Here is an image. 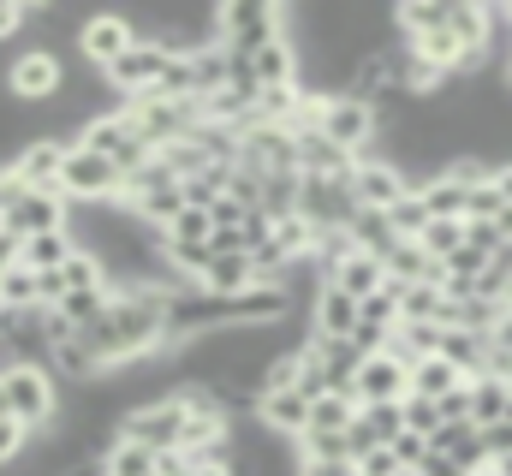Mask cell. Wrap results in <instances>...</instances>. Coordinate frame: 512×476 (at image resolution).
<instances>
[{
	"mask_svg": "<svg viewBox=\"0 0 512 476\" xmlns=\"http://www.w3.org/2000/svg\"><path fill=\"white\" fill-rule=\"evenodd\" d=\"M0 405H6V417H12L18 429L42 435V429H54V417H60V381H54L42 363H12V369L0 375Z\"/></svg>",
	"mask_w": 512,
	"mask_h": 476,
	"instance_id": "obj_1",
	"label": "cell"
},
{
	"mask_svg": "<svg viewBox=\"0 0 512 476\" xmlns=\"http://www.w3.org/2000/svg\"><path fill=\"white\" fill-rule=\"evenodd\" d=\"M215 42L227 54H245L251 60L256 48L280 42V6H268V0H233V6H221L215 12Z\"/></svg>",
	"mask_w": 512,
	"mask_h": 476,
	"instance_id": "obj_2",
	"label": "cell"
},
{
	"mask_svg": "<svg viewBox=\"0 0 512 476\" xmlns=\"http://www.w3.org/2000/svg\"><path fill=\"white\" fill-rule=\"evenodd\" d=\"M179 435H185V393H167V399H149L120 417V441L149 447L155 459L161 453H179Z\"/></svg>",
	"mask_w": 512,
	"mask_h": 476,
	"instance_id": "obj_3",
	"label": "cell"
},
{
	"mask_svg": "<svg viewBox=\"0 0 512 476\" xmlns=\"http://www.w3.org/2000/svg\"><path fill=\"white\" fill-rule=\"evenodd\" d=\"M120 191H126V179H120V167L108 161V155H90V149H66V167H60V197L78 209V203H120Z\"/></svg>",
	"mask_w": 512,
	"mask_h": 476,
	"instance_id": "obj_4",
	"label": "cell"
},
{
	"mask_svg": "<svg viewBox=\"0 0 512 476\" xmlns=\"http://www.w3.org/2000/svg\"><path fill=\"white\" fill-rule=\"evenodd\" d=\"M60 78H66V60L54 48H18V60H6V96L24 108H48L60 96Z\"/></svg>",
	"mask_w": 512,
	"mask_h": 476,
	"instance_id": "obj_5",
	"label": "cell"
},
{
	"mask_svg": "<svg viewBox=\"0 0 512 476\" xmlns=\"http://www.w3.org/2000/svg\"><path fill=\"white\" fill-rule=\"evenodd\" d=\"M298 215L322 233H346L352 215H358V197H352V179H316V173H298Z\"/></svg>",
	"mask_w": 512,
	"mask_h": 476,
	"instance_id": "obj_6",
	"label": "cell"
},
{
	"mask_svg": "<svg viewBox=\"0 0 512 476\" xmlns=\"http://www.w3.org/2000/svg\"><path fill=\"white\" fill-rule=\"evenodd\" d=\"M316 131L328 137V143H340V149H370L376 143V131H382V119L370 102H358V96H328L322 102V114H316Z\"/></svg>",
	"mask_w": 512,
	"mask_h": 476,
	"instance_id": "obj_7",
	"label": "cell"
},
{
	"mask_svg": "<svg viewBox=\"0 0 512 476\" xmlns=\"http://www.w3.org/2000/svg\"><path fill=\"white\" fill-rule=\"evenodd\" d=\"M66 215H72V203L60 191H18L12 209L0 215V233L18 238V244L36 233H66Z\"/></svg>",
	"mask_w": 512,
	"mask_h": 476,
	"instance_id": "obj_8",
	"label": "cell"
},
{
	"mask_svg": "<svg viewBox=\"0 0 512 476\" xmlns=\"http://www.w3.org/2000/svg\"><path fill=\"white\" fill-rule=\"evenodd\" d=\"M167 66H173V54H167L161 42H131L102 78H108V90H120V96L131 102V96H149V90L167 78Z\"/></svg>",
	"mask_w": 512,
	"mask_h": 476,
	"instance_id": "obj_9",
	"label": "cell"
},
{
	"mask_svg": "<svg viewBox=\"0 0 512 476\" xmlns=\"http://www.w3.org/2000/svg\"><path fill=\"white\" fill-rule=\"evenodd\" d=\"M131 42H137V30H131L126 12H90V18L78 24V60L96 66V72H108Z\"/></svg>",
	"mask_w": 512,
	"mask_h": 476,
	"instance_id": "obj_10",
	"label": "cell"
},
{
	"mask_svg": "<svg viewBox=\"0 0 512 476\" xmlns=\"http://www.w3.org/2000/svg\"><path fill=\"white\" fill-rule=\"evenodd\" d=\"M411 393V369L399 363L393 352H376L364 357V369H358V381H352V399L358 405H399Z\"/></svg>",
	"mask_w": 512,
	"mask_h": 476,
	"instance_id": "obj_11",
	"label": "cell"
},
{
	"mask_svg": "<svg viewBox=\"0 0 512 476\" xmlns=\"http://www.w3.org/2000/svg\"><path fill=\"white\" fill-rule=\"evenodd\" d=\"M66 149H72V143H60V137H36V143H24V149L12 155V167H6V173H12L24 191H60Z\"/></svg>",
	"mask_w": 512,
	"mask_h": 476,
	"instance_id": "obj_12",
	"label": "cell"
},
{
	"mask_svg": "<svg viewBox=\"0 0 512 476\" xmlns=\"http://www.w3.org/2000/svg\"><path fill=\"white\" fill-rule=\"evenodd\" d=\"M256 423L280 441H298L310 429V399L298 387H274V393H256Z\"/></svg>",
	"mask_w": 512,
	"mask_h": 476,
	"instance_id": "obj_13",
	"label": "cell"
},
{
	"mask_svg": "<svg viewBox=\"0 0 512 476\" xmlns=\"http://www.w3.org/2000/svg\"><path fill=\"white\" fill-rule=\"evenodd\" d=\"M352 197H358V209L387 215L399 197H411V185H405V173H399V167H387V161H364V167L352 173Z\"/></svg>",
	"mask_w": 512,
	"mask_h": 476,
	"instance_id": "obj_14",
	"label": "cell"
},
{
	"mask_svg": "<svg viewBox=\"0 0 512 476\" xmlns=\"http://www.w3.org/2000/svg\"><path fill=\"white\" fill-rule=\"evenodd\" d=\"M429 447H435V453H447L465 476L489 471V447H483V429H477V423H441V429L429 435Z\"/></svg>",
	"mask_w": 512,
	"mask_h": 476,
	"instance_id": "obj_15",
	"label": "cell"
},
{
	"mask_svg": "<svg viewBox=\"0 0 512 476\" xmlns=\"http://www.w3.org/2000/svg\"><path fill=\"white\" fill-rule=\"evenodd\" d=\"M352 328H358V298H346L340 286H322L310 310V340H352Z\"/></svg>",
	"mask_w": 512,
	"mask_h": 476,
	"instance_id": "obj_16",
	"label": "cell"
},
{
	"mask_svg": "<svg viewBox=\"0 0 512 476\" xmlns=\"http://www.w3.org/2000/svg\"><path fill=\"white\" fill-rule=\"evenodd\" d=\"M346 238H352V250H364V256H376V262H387L405 238L393 233V221L387 215H376V209H358L352 215V227H346Z\"/></svg>",
	"mask_w": 512,
	"mask_h": 476,
	"instance_id": "obj_17",
	"label": "cell"
},
{
	"mask_svg": "<svg viewBox=\"0 0 512 476\" xmlns=\"http://www.w3.org/2000/svg\"><path fill=\"white\" fill-rule=\"evenodd\" d=\"M203 292H215V298H239L245 286H256V268L245 250H233V256H215L209 268H203V280H197Z\"/></svg>",
	"mask_w": 512,
	"mask_h": 476,
	"instance_id": "obj_18",
	"label": "cell"
},
{
	"mask_svg": "<svg viewBox=\"0 0 512 476\" xmlns=\"http://www.w3.org/2000/svg\"><path fill=\"white\" fill-rule=\"evenodd\" d=\"M251 72H256V90H286V84H298V54L280 36V42H268V48L251 54Z\"/></svg>",
	"mask_w": 512,
	"mask_h": 476,
	"instance_id": "obj_19",
	"label": "cell"
},
{
	"mask_svg": "<svg viewBox=\"0 0 512 476\" xmlns=\"http://www.w3.org/2000/svg\"><path fill=\"white\" fill-rule=\"evenodd\" d=\"M465 399H471V423L477 429H489V423H501L512 405V381H495V375H477V381H465Z\"/></svg>",
	"mask_w": 512,
	"mask_h": 476,
	"instance_id": "obj_20",
	"label": "cell"
},
{
	"mask_svg": "<svg viewBox=\"0 0 512 476\" xmlns=\"http://www.w3.org/2000/svg\"><path fill=\"white\" fill-rule=\"evenodd\" d=\"M328 286H340L346 298H358V304H364L370 292H382V262H376V256H364V250H352V256L328 274Z\"/></svg>",
	"mask_w": 512,
	"mask_h": 476,
	"instance_id": "obj_21",
	"label": "cell"
},
{
	"mask_svg": "<svg viewBox=\"0 0 512 476\" xmlns=\"http://www.w3.org/2000/svg\"><path fill=\"white\" fill-rule=\"evenodd\" d=\"M441 357L465 375V381H477V375H489V340L483 334H465V328H447V340H441Z\"/></svg>",
	"mask_w": 512,
	"mask_h": 476,
	"instance_id": "obj_22",
	"label": "cell"
},
{
	"mask_svg": "<svg viewBox=\"0 0 512 476\" xmlns=\"http://www.w3.org/2000/svg\"><path fill=\"white\" fill-rule=\"evenodd\" d=\"M459 387H465V375H459L447 357H423V363H411V393H417V399H435V405H441V399L459 393Z\"/></svg>",
	"mask_w": 512,
	"mask_h": 476,
	"instance_id": "obj_23",
	"label": "cell"
},
{
	"mask_svg": "<svg viewBox=\"0 0 512 476\" xmlns=\"http://www.w3.org/2000/svg\"><path fill=\"white\" fill-rule=\"evenodd\" d=\"M66 256H72V233H36L18 244V268H30V274H54V268H66Z\"/></svg>",
	"mask_w": 512,
	"mask_h": 476,
	"instance_id": "obj_24",
	"label": "cell"
},
{
	"mask_svg": "<svg viewBox=\"0 0 512 476\" xmlns=\"http://www.w3.org/2000/svg\"><path fill=\"white\" fill-rule=\"evenodd\" d=\"M465 191L471 185H459V179H429L417 197H423V209H429V221H465Z\"/></svg>",
	"mask_w": 512,
	"mask_h": 476,
	"instance_id": "obj_25",
	"label": "cell"
},
{
	"mask_svg": "<svg viewBox=\"0 0 512 476\" xmlns=\"http://www.w3.org/2000/svg\"><path fill=\"white\" fill-rule=\"evenodd\" d=\"M102 476H155V453L137 441H114L102 453Z\"/></svg>",
	"mask_w": 512,
	"mask_h": 476,
	"instance_id": "obj_26",
	"label": "cell"
},
{
	"mask_svg": "<svg viewBox=\"0 0 512 476\" xmlns=\"http://www.w3.org/2000/svg\"><path fill=\"white\" fill-rule=\"evenodd\" d=\"M352 417H358V399L352 393H322L310 405V429H352Z\"/></svg>",
	"mask_w": 512,
	"mask_h": 476,
	"instance_id": "obj_27",
	"label": "cell"
},
{
	"mask_svg": "<svg viewBox=\"0 0 512 476\" xmlns=\"http://www.w3.org/2000/svg\"><path fill=\"white\" fill-rule=\"evenodd\" d=\"M0 310H42V304H36V274H30V268L12 262V268L0 274Z\"/></svg>",
	"mask_w": 512,
	"mask_h": 476,
	"instance_id": "obj_28",
	"label": "cell"
},
{
	"mask_svg": "<svg viewBox=\"0 0 512 476\" xmlns=\"http://www.w3.org/2000/svg\"><path fill=\"white\" fill-rule=\"evenodd\" d=\"M459 244H465V221H429V227H423V238H417V250H423L429 262H447Z\"/></svg>",
	"mask_w": 512,
	"mask_h": 476,
	"instance_id": "obj_29",
	"label": "cell"
},
{
	"mask_svg": "<svg viewBox=\"0 0 512 476\" xmlns=\"http://www.w3.org/2000/svg\"><path fill=\"white\" fill-rule=\"evenodd\" d=\"M387 221H393V233L405 238V244H417V238H423V227H429V209H423V197L411 191V197H399V203L387 209Z\"/></svg>",
	"mask_w": 512,
	"mask_h": 476,
	"instance_id": "obj_30",
	"label": "cell"
},
{
	"mask_svg": "<svg viewBox=\"0 0 512 476\" xmlns=\"http://www.w3.org/2000/svg\"><path fill=\"white\" fill-rule=\"evenodd\" d=\"M399 411H405V429H411V435H423V441L441 429V405H435V399H417V393H405V399H399Z\"/></svg>",
	"mask_w": 512,
	"mask_h": 476,
	"instance_id": "obj_31",
	"label": "cell"
},
{
	"mask_svg": "<svg viewBox=\"0 0 512 476\" xmlns=\"http://www.w3.org/2000/svg\"><path fill=\"white\" fill-rule=\"evenodd\" d=\"M60 280H66V292H96V286H108V280H102V268H96L84 250H72V256H66Z\"/></svg>",
	"mask_w": 512,
	"mask_h": 476,
	"instance_id": "obj_32",
	"label": "cell"
},
{
	"mask_svg": "<svg viewBox=\"0 0 512 476\" xmlns=\"http://www.w3.org/2000/svg\"><path fill=\"white\" fill-rule=\"evenodd\" d=\"M387 453H393V459H399V471L411 476V471H417V459H423V453H429V441H423V435H411V429H399V441H393V447H387Z\"/></svg>",
	"mask_w": 512,
	"mask_h": 476,
	"instance_id": "obj_33",
	"label": "cell"
},
{
	"mask_svg": "<svg viewBox=\"0 0 512 476\" xmlns=\"http://www.w3.org/2000/svg\"><path fill=\"white\" fill-rule=\"evenodd\" d=\"M24 447H30V429H18L12 417H0V471H6V465L24 453Z\"/></svg>",
	"mask_w": 512,
	"mask_h": 476,
	"instance_id": "obj_34",
	"label": "cell"
},
{
	"mask_svg": "<svg viewBox=\"0 0 512 476\" xmlns=\"http://www.w3.org/2000/svg\"><path fill=\"white\" fill-rule=\"evenodd\" d=\"M358 476H405V471H399V459H393L387 447H376V453L358 459Z\"/></svg>",
	"mask_w": 512,
	"mask_h": 476,
	"instance_id": "obj_35",
	"label": "cell"
},
{
	"mask_svg": "<svg viewBox=\"0 0 512 476\" xmlns=\"http://www.w3.org/2000/svg\"><path fill=\"white\" fill-rule=\"evenodd\" d=\"M411 476H465V471H459V465H453L447 453H435V447H429V453L417 459V471H411Z\"/></svg>",
	"mask_w": 512,
	"mask_h": 476,
	"instance_id": "obj_36",
	"label": "cell"
},
{
	"mask_svg": "<svg viewBox=\"0 0 512 476\" xmlns=\"http://www.w3.org/2000/svg\"><path fill=\"white\" fill-rule=\"evenodd\" d=\"M24 24H30V6H12V0H0V42H6V36H18Z\"/></svg>",
	"mask_w": 512,
	"mask_h": 476,
	"instance_id": "obj_37",
	"label": "cell"
},
{
	"mask_svg": "<svg viewBox=\"0 0 512 476\" xmlns=\"http://www.w3.org/2000/svg\"><path fill=\"white\" fill-rule=\"evenodd\" d=\"M489 185H495V197H501V209H512V161H501V167L489 173Z\"/></svg>",
	"mask_w": 512,
	"mask_h": 476,
	"instance_id": "obj_38",
	"label": "cell"
},
{
	"mask_svg": "<svg viewBox=\"0 0 512 476\" xmlns=\"http://www.w3.org/2000/svg\"><path fill=\"white\" fill-rule=\"evenodd\" d=\"M495 471H501V476H512V453H507V459H495Z\"/></svg>",
	"mask_w": 512,
	"mask_h": 476,
	"instance_id": "obj_39",
	"label": "cell"
},
{
	"mask_svg": "<svg viewBox=\"0 0 512 476\" xmlns=\"http://www.w3.org/2000/svg\"><path fill=\"white\" fill-rule=\"evenodd\" d=\"M477 476H501V471H495V465H489V471H477Z\"/></svg>",
	"mask_w": 512,
	"mask_h": 476,
	"instance_id": "obj_40",
	"label": "cell"
},
{
	"mask_svg": "<svg viewBox=\"0 0 512 476\" xmlns=\"http://www.w3.org/2000/svg\"><path fill=\"white\" fill-rule=\"evenodd\" d=\"M0 417H6V405H0Z\"/></svg>",
	"mask_w": 512,
	"mask_h": 476,
	"instance_id": "obj_41",
	"label": "cell"
},
{
	"mask_svg": "<svg viewBox=\"0 0 512 476\" xmlns=\"http://www.w3.org/2000/svg\"><path fill=\"white\" fill-rule=\"evenodd\" d=\"M507 72H512V66H507Z\"/></svg>",
	"mask_w": 512,
	"mask_h": 476,
	"instance_id": "obj_42",
	"label": "cell"
}]
</instances>
